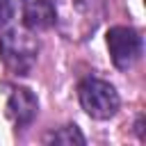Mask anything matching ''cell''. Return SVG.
I'll return each instance as SVG.
<instances>
[{"label": "cell", "mask_w": 146, "mask_h": 146, "mask_svg": "<svg viewBox=\"0 0 146 146\" xmlns=\"http://www.w3.org/2000/svg\"><path fill=\"white\" fill-rule=\"evenodd\" d=\"M39 57V41L27 30L11 27L0 36V59L14 75H30Z\"/></svg>", "instance_id": "obj_1"}, {"label": "cell", "mask_w": 146, "mask_h": 146, "mask_svg": "<svg viewBox=\"0 0 146 146\" xmlns=\"http://www.w3.org/2000/svg\"><path fill=\"white\" fill-rule=\"evenodd\" d=\"M78 98H80L82 110L91 119H98V121L112 119L121 105L116 89L107 80H100L96 75H87L78 84Z\"/></svg>", "instance_id": "obj_2"}, {"label": "cell", "mask_w": 146, "mask_h": 146, "mask_svg": "<svg viewBox=\"0 0 146 146\" xmlns=\"http://www.w3.org/2000/svg\"><path fill=\"white\" fill-rule=\"evenodd\" d=\"M59 7L64 11L57 16V23L66 27L71 39H82V34L94 32L100 21V0H59Z\"/></svg>", "instance_id": "obj_3"}, {"label": "cell", "mask_w": 146, "mask_h": 146, "mask_svg": "<svg viewBox=\"0 0 146 146\" xmlns=\"http://www.w3.org/2000/svg\"><path fill=\"white\" fill-rule=\"evenodd\" d=\"M107 48H110V57H112L114 66L121 71H128L130 66H135L139 62L144 41L135 27L116 25V27H110V32H107Z\"/></svg>", "instance_id": "obj_4"}, {"label": "cell", "mask_w": 146, "mask_h": 146, "mask_svg": "<svg viewBox=\"0 0 146 146\" xmlns=\"http://www.w3.org/2000/svg\"><path fill=\"white\" fill-rule=\"evenodd\" d=\"M39 114V100L36 96L25 89V87H14L9 98H7V116L18 125L25 128L34 121V116Z\"/></svg>", "instance_id": "obj_5"}, {"label": "cell", "mask_w": 146, "mask_h": 146, "mask_svg": "<svg viewBox=\"0 0 146 146\" xmlns=\"http://www.w3.org/2000/svg\"><path fill=\"white\" fill-rule=\"evenodd\" d=\"M23 23L27 30H48L57 23V7L52 0H21Z\"/></svg>", "instance_id": "obj_6"}, {"label": "cell", "mask_w": 146, "mask_h": 146, "mask_svg": "<svg viewBox=\"0 0 146 146\" xmlns=\"http://www.w3.org/2000/svg\"><path fill=\"white\" fill-rule=\"evenodd\" d=\"M43 141H46V144H84L87 139H84V135L80 132V128L71 123V125H64V128L50 132Z\"/></svg>", "instance_id": "obj_7"}, {"label": "cell", "mask_w": 146, "mask_h": 146, "mask_svg": "<svg viewBox=\"0 0 146 146\" xmlns=\"http://www.w3.org/2000/svg\"><path fill=\"white\" fill-rule=\"evenodd\" d=\"M11 14H14V7H11V0H0V27L9 23V18H11Z\"/></svg>", "instance_id": "obj_8"}]
</instances>
